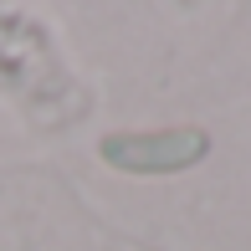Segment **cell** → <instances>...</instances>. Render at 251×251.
I'll list each match as a JSON object with an SVG mask.
<instances>
[{
  "instance_id": "cell-1",
  "label": "cell",
  "mask_w": 251,
  "mask_h": 251,
  "mask_svg": "<svg viewBox=\"0 0 251 251\" xmlns=\"http://www.w3.org/2000/svg\"><path fill=\"white\" fill-rule=\"evenodd\" d=\"M205 139L200 133H144V139H108V159L123 169H179L190 159H200Z\"/></svg>"
}]
</instances>
